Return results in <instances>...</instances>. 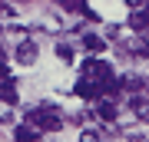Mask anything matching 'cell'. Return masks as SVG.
Listing matches in <instances>:
<instances>
[{"label": "cell", "instance_id": "1", "mask_svg": "<svg viewBox=\"0 0 149 142\" xmlns=\"http://www.w3.org/2000/svg\"><path fill=\"white\" fill-rule=\"evenodd\" d=\"M27 122L37 129H47V132H56L60 126H63V112L56 109V106H33V109H27Z\"/></svg>", "mask_w": 149, "mask_h": 142}, {"label": "cell", "instance_id": "2", "mask_svg": "<svg viewBox=\"0 0 149 142\" xmlns=\"http://www.w3.org/2000/svg\"><path fill=\"white\" fill-rule=\"evenodd\" d=\"M83 76L96 79V83H103L106 76H113V66L103 63V60H83Z\"/></svg>", "mask_w": 149, "mask_h": 142}, {"label": "cell", "instance_id": "3", "mask_svg": "<svg viewBox=\"0 0 149 142\" xmlns=\"http://www.w3.org/2000/svg\"><path fill=\"white\" fill-rule=\"evenodd\" d=\"M13 56H17L20 66H33L37 56H40V46H37L33 40H23V43H17V53H13Z\"/></svg>", "mask_w": 149, "mask_h": 142}, {"label": "cell", "instance_id": "4", "mask_svg": "<svg viewBox=\"0 0 149 142\" xmlns=\"http://www.w3.org/2000/svg\"><path fill=\"white\" fill-rule=\"evenodd\" d=\"M73 93L80 96V99H96V96H100V83H96V79H90V76H83L80 83L73 86Z\"/></svg>", "mask_w": 149, "mask_h": 142}, {"label": "cell", "instance_id": "5", "mask_svg": "<svg viewBox=\"0 0 149 142\" xmlns=\"http://www.w3.org/2000/svg\"><path fill=\"white\" fill-rule=\"evenodd\" d=\"M17 99H20V96H17V83L3 76V83H0V103H7V106H17Z\"/></svg>", "mask_w": 149, "mask_h": 142}, {"label": "cell", "instance_id": "6", "mask_svg": "<svg viewBox=\"0 0 149 142\" xmlns=\"http://www.w3.org/2000/svg\"><path fill=\"white\" fill-rule=\"evenodd\" d=\"M13 139H17V142H37V139H40V129L30 126V122H23V126L13 129Z\"/></svg>", "mask_w": 149, "mask_h": 142}, {"label": "cell", "instance_id": "7", "mask_svg": "<svg viewBox=\"0 0 149 142\" xmlns=\"http://www.w3.org/2000/svg\"><path fill=\"white\" fill-rule=\"evenodd\" d=\"M129 109H133V116L139 122H149V103L146 99H136V96H133V99H129Z\"/></svg>", "mask_w": 149, "mask_h": 142}, {"label": "cell", "instance_id": "8", "mask_svg": "<svg viewBox=\"0 0 149 142\" xmlns=\"http://www.w3.org/2000/svg\"><path fill=\"white\" fill-rule=\"evenodd\" d=\"M100 119L106 122V126H113V122H116V103H113V99L100 103Z\"/></svg>", "mask_w": 149, "mask_h": 142}, {"label": "cell", "instance_id": "9", "mask_svg": "<svg viewBox=\"0 0 149 142\" xmlns=\"http://www.w3.org/2000/svg\"><path fill=\"white\" fill-rule=\"evenodd\" d=\"M83 46L90 50V53H103L106 43H103V37H96V33H86V37H83Z\"/></svg>", "mask_w": 149, "mask_h": 142}, {"label": "cell", "instance_id": "10", "mask_svg": "<svg viewBox=\"0 0 149 142\" xmlns=\"http://www.w3.org/2000/svg\"><path fill=\"white\" fill-rule=\"evenodd\" d=\"M63 7H66V10H76V13H83V10H86V0H63Z\"/></svg>", "mask_w": 149, "mask_h": 142}, {"label": "cell", "instance_id": "11", "mask_svg": "<svg viewBox=\"0 0 149 142\" xmlns=\"http://www.w3.org/2000/svg\"><path fill=\"white\" fill-rule=\"evenodd\" d=\"M56 56H60V60H66V63H70V60H73V50H70L66 43H56Z\"/></svg>", "mask_w": 149, "mask_h": 142}, {"label": "cell", "instance_id": "12", "mask_svg": "<svg viewBox=\"0 0 149 142\" xmlns=\"http://www.w3.org/2000/svg\"><path fill=\"white\" fill-rule=\"evenodd\" d=\"M80 142H103V139L96 136V132H90V129H83V132H80Z\"/></svg>", "mask_w": 149, "mask_h": 142}, {"label": "cell", "instance_id": "13", "mask_svg": "<svg viewBox=\"0 0 149 142\" xmlns=\"http://www.w3.org/2000/svg\"><path fill=\"white\" fill-rule=\"evenodd\" d=\"M129 142H149V139L143 136V132H129Z\"/></svg>", "mask_w": 149, "mask_h": 142}, {"label": "cell", "instance_id": "14", "mask_svg": "<svg viewBox=\"0 0 149 142\" xmlns=\"http://www.w3.org/2000/svg\"><path fill=\"white\" fill-rule=\"evenodd\" d=\"M126 3H129V7H139V0H126Z\"/></svg>", "mask_w": 149, "mask_h": 142}, {"label": "cell", "instance_id": "15", "mask_svg": "<svg viewBox=\"0 0 149 142\" xmlns=\"http://www.w3.org/2000/svg\"><path fill=\"white\" fill-rule=\"evenodd\" d=\"M143 89H146V93H149V79H143Z\"/></svg>", "mask_w": 149, "mask_h": 142}, {"label": "cell", "instance_id": "16", "mask_svg": "<svg viewBox=\"0 0 149 142\" xmlns=\"http://www.w3.org/2000/svg\"><path fill=\"white\" fill-rule=\"evenodd\" d=\"M146 56H149V40H146Z\"/></svg>", "mask_w": 149, "mask_h": 142}]
</instances>
